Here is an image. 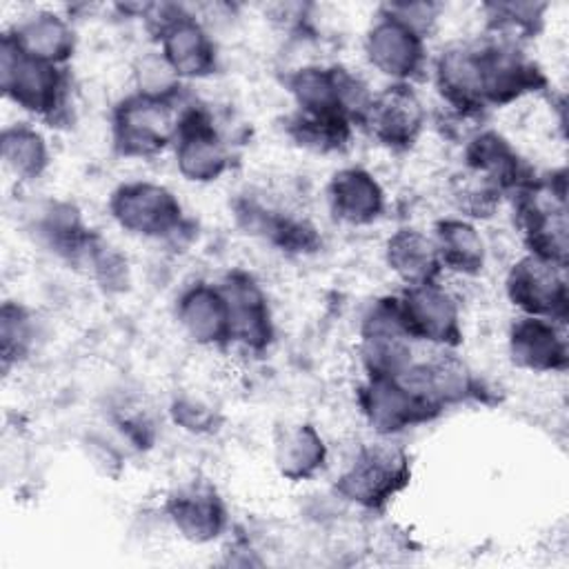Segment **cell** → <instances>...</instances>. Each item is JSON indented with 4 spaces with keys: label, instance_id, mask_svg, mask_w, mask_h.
<instances>
[{
    "label": "cell",
    "instance_id": "52a82bcc",
    "mask_svg": "<svg viewBox=\"0 0 569 569\" xmlns=\"http://www.w3.org/2000/svg\"><path fill=\"white\" fill-rule=\"evenodd\" d=\"M182 100L131 91L111 109V144L122 158L149 160L173 147Z\"/></svg>",
    "mask_w": 569,
    "mask_h": 569
},
{
    "label": "cell",
    "instance_id": "83f0119b",
    "mask_svg": "<svg viewBox=\"0 0 569 569\" xmlns=\"http://www.w3.org/2000/svg\"><path fill=\"white\" fill-rule=\"evenodd\" d=\"M385 262L402 287L440 282L445 273L433 238L418 227H398L387 238Z\"/></svg>",
    "mask_w": 569,
    "mask_h": 569
},
{
    "label": "cell",
    "instance_id": "5b68a950",
    "mask_svg": "<svg viewBox=\"0 0 569 569\" xmlns=\"http://www.w3.org/2000/svg\"><path fill=\"white\" fill-rule=\"evenodd\" d=\"M284 87L293 100V111L320 120H358L371 98L367 82L342 64H305L284 76Z\"/></svg>",
    "mask_w": 569,
    "mask_h": 569
},
{
    "label": "cell",
    "instance_id": "7a4b0ae2",
    "mask_svg": "<svg viewBox=\"0 0 569 569\" xmlns=\"http://www.w3.org/2000/svg\"><path fill=\"white\" fill-rule=\"evenodd\" d=\"M0 89L18 109L49 124H58L67 116V67L24 53L7 31L0 38Z\"/></svg>",
    "mask_w": 569,
    "mask_h": 569
},
{
    "label": "cell",
    "instance_id": "277c9868",
    "mask_svg": "<svg viewBox=\"0 0 569 569\" xmlns=\"http://www.w3.org/2000/svg\"><path fill=\"white\" fill-rule=\"evenodd\" d=\"M142 20L158 42V53L182 80L211 78L220 67L218 47L209 29L182 4H144Z\"/></svg>",
    "mask_w": 569,
    "mask_h": 569
},
{
    "label": "cell",
    "instance_id": "d590c367",
    "mask_svg": "<svg viewBox=\"0 0 569 569\" xmlns=\"http://www.w3.org/2000/svg\"><path fill=\"white\" fill-rule=\"evenodd\" d=\"M169 416L173 425H178L182 431H189L193 436L213 433L220 427L218 411L209 402L191 393L176 396L169 405Z\"/></svg>",
    "mask_w": 569,
    "mask_h": 569
},
{
    "label": "cell",
    "instance_id": "30bf717a",
    "mask_svg": "<svg viewBox=\"0 0 569 569\" xmlns=\"http://www.w3.org/2000/svg\"><path fill=\"white\" fill-rule=\"evenodd\" d=\"M482 91L487 109L509 107L525 96L545 91L549 80L542 67L525 51L522 44L482 36L476 40Z\"/></svg>",
    "mask_w": 569,
    "mask_h": 569
},
{
    "label": "cell",
    "instance_id": "3957f363",
    "mask_svg": "<svg viewBox=\"0 0 569 569\" xmlns=\"http://www.w3.org/2000/svg\"><path fill=\"white\" fill-rule=\"evenodd\" d=\"M411 482V456L391 438L365 442L340 471L333 491L365 509L385 511Z\"/></svg>",
    "mask_w": 569,
    "mask_h": 569
},
{
    "label": "cell",
    "instance_id": "9c48e42d",
    "mask_svg": "<svg viewBox=\"0 0 569 569\" xmlns=\"http://www.w3.org/2000/svg\"><path fill=\"white\" fill-rule=\"evenodd\" d=\"M358 358L365 378H400L416 362L413 340L402 327L396 293L376 298L362 313Z\"/></svg>",
    "mask_w": 569,
    "mask_h": 569
},
{
    "label": "cell",
    "instance_id": "9a60e30c",
    "mask_svg": "<svg viewBox=\"0 0 569 569\" xmlns=\"http://www.w3.org/2000/svg\"><path fill=\"white\" fill-rule=\"evenodd\" d=\"M365 56L391 82L413 84L427 67V38L380 7L365 33Z\"/></svg>",
    "mask_w": 569,
    "mask_h": 569
},
{
    "label": "cell",
    "instance_id": "603a6c76",
    "mask_svg": "<svg viewBox=\"0 0 569 569\" xmlns=\"http://www.w3.org/2000/svg\"><path fill=\"white\" fill-rule=\"evenodd\" d=\"M176 320L182 333L198 347L229 345V309L218 282L196 280L176 298Z\"/></svg>",
    "mask_w": 569,
    "mask_h": 569
},
{
    "label": "cell",
    "instance_id": "7402d4cb",
    "mask_svg": "<svg viewBox=\"0 0 569 569\" xmlns=\"http://www.w3.org/2000/svg\"><path fill=\"white\" fill-rule=\"evenodd\" d=\"M462 167L491 182L505 196H511L536 176L511 140L496 129H478L467 138Z\"/></svg>",
    "mask_w": 569,
    "mask_h": 569
},
{
    "label": "cell",
    "instance_id": "2e32d148",
    "mask_svg": "<svg viewBox=\"0 0 569 569\" xmlns=\"http://www.w3.org/2000/svg\"><path fill=\"white\" fill-rule=\"evenodd\" d=\"M218 284L229 309V345L264 353L273 345L276 322L262 284L244 269H229Z\"/></svg>",
    "mask_w": 569,
    "mask_h": 569
},
{
    "label": "cell",
    "instance_id": "f1b7e54d",
    "mask_svg": "<svg viewBox=\"0 0 569 569\" xmlns=\"http://www.w3.org/2000/svg\"><path fill=\"white\" fill-rule=\"evenodd\" d=\"M433 244L442 271L476 278L487 267V242L476 222L460 216H445L433 224Z\"/></svg>",
    "mask_w": 569,
    "mask_h": 569
},
{
    "label": "cell",
    "instance_id": "8d00e7d4",
    "mask_svg": "<svg viewBox=\"0 0 569 569\" xmlns=\"http://www.w3.org/2000/svg\"><path fill=\"white\" fill-rule=\"evenodd\" d=\"M382 9L420 31L425 38H429L438 20V4L431 2H387L382 4Z\"/></svg>",
    "mask_w": 569,
    "mask_h": 569
},
{
    "label": "cell",
    "instance_id": "7c38bea8",
    "mask_svg": "<svg viewBox=\"0 0 569 569\" xmlns=\"http://www.w3.org/2000/svg\"><path fill=\"white\" fill-rule=\"evenodd\" d=\"M396 300L402 327L413 342H427L438 349H456L462 345L460 305L445 284L427 282L402 287Z\"/></svg>",
    "mask_w": 569,
    "mask_h": 569
},
{
    "label": "cell",
    "instance_id": "f546056e",
    "mask_svg": "<svg viewBox=\"0 0 569 569\" xmlns=\"http://www.w3.org/2000/svg\"><path fill=\"white\" fill-rule=\"evenodd\" d=\"M0 158L18 180H38L51 164V151L42 131L29 122H13L0 133Z\"/></svg>",
    "mask_w": 569,
    "mask_h": 569
},
{
    "label": "cell",
    "instance_id": "d6986e66",
    "mask_svg": "<svg viewBox=\"0 0 569 569\" xmlns=\"http://www.w3.org/2000/svg\"><path fill=\"white\" fill-rule=\"evenodd\" d=\"M164 513L171 527L193 545H209L229 527L224 498L202 478L176 487L164 500Z\"/></svg>",
    "mask_w": 569,
    "mask_h": 569
},
{
    "label": "cell",
    "instance_id": "d6a6232c",
    "mask_svg": "<svg viewBox=\"0 0 569 569\" xmlns=\"http://www.w3.org/2000/svg\"><path fill=\"white\" fill-rule=\"evenodd\" d=\"M447 193L458 216L471 222L491 218L505 198L500 189H496L491 182H487L485 178L465 167L451 176Z\"/></svg>",
    "mask_w": 569,
    "mask_h": 569
},
{
    "label": "cell",
    "instance_id": "d4e9b609",
    "mask_svg": "<svg viewBox=\"0 0 569 569\" xmlns=\"http://www.w3.org/2000/svg\"><path fill=\"white\" fill-rule=\"evenodd\" d=\"M36 238L71 267H87L102 236L89 229L69 202H49L36 220Z\"/></svg>",
    "mask_w": 569,
    "mask_h": 569
},
{
    "label": "cell",
    "instance_id": "ffe728a7",
    "mask_svg": "<svg viewBox=\"0 0 569 569\" xmlns=\"http://www.w3.org/2000/svg\"><path fill=\"white\" fill-rule=\"evenodd\" d=\"M233 216L244 233L269 242L287 256H311L322 249V236L311 220L267 207L256 198H238Z\"/></svg>",
    "mask_w": 569,
    "mask_h": 569
},
{
    "label": "cell",
    "instance_id": "44dd1931",
    "mask_svg": "<svg viewBox=\"0 0 569 569\" xmlns=\"http://www.w3.org/2000/svg\"><path fill=\"white\" fill-rule=\"evenodd\" d=\"M509 360L531 373H562L569 365L565 325L536 316H518L507 333Z\"/></svg>",
    "mask_w": 569,
    "mask_h": 569
},
{
    "label": "cell",
    "instance_id": "4dcf8cb0",
    "mask_svg": "<svg viewBox=\"0 0 569 569\" xmlns=\"http://www.w3.org/2000/svg\"><path fill=\"white\" fill-rule=\"evenodd\" d=\"M549 4L538 0H507L485 2L482 13L487 22V36H496L516 44L536 38L545 27V13Z\"/></svg>",
    "mask_w": 569,
    "mask_h": 569
},
{
    "label": "cell",
    "instance_id": "6da1fadb",
    "mask_svg": "<svg viewBox=\"0 0 569 569\" xmlns=\"http://www.w3.org/2000/svg\"><path fill=\"white\" fill-rule=\"evenodd\" d=\"M513 224L525 253L549 260L558 267L569 262L567 224V171L565 167L536 173L511 193Z\"/></svg>",
    "mask_w": 569,
    "mask_h": 569
},
{
    "label": "cell",
    "instance_id": "8992f818",
    "mask_svg": "<svg viewBox=\"0 0 569 569\" xmlns=\"http://www.w3.org/2000/svg\"><path fill=\"white\" fill-rule=\"evenodd\" d=\"M109 213L113 222L129 236L144 240L180 242L191 231L178 196L153 180H127L109 196Z\"/></svg>",
    "mask_w": 569,
    "mask_h": 569
},
{
    "label": "cell",
    "instance_id": "e0dca14e",
    "mask_svg": "<svg viewBox=\"0 0 569 569\" xmlns=\"http://www.w3.org/2000/svg\"><path fill=\"white\" fill-rule=\"evenodd\" d=\"M402 378L438 413L482 398L480 378L453 349H442L427 360H416Z\"/></svg>",
    "mask_w": 569,
    "mask_h": 569
},
{
    "label": "cell",
    "instance_id": "4fadbf2b",
    "mask_svg": "<svg viewBox=\"0 0 569 569\" xmlns=\"http://www.w3.org/2000/svg\"><path fill=\"white\" fill-rule=\"evenodd\" d=\"M505 293L520 316H536L558 325L569 320L567 267L525 253L509 267Z\"/></svg>",
    "mask_w": 569,
    "mask_h": 569
},
{
    "label": "cell",
    "instance_id": "5bb4252c",
    "mask_svg": "<svg viewBox=\"0 0 569 569\" xmlns=\"http://www.w3.org/2000/svg\"><path fill=\"white\" fill-rule=\"evenodd\" d=\"M356 405L369 429L380 438H393L440 416L405 382L402 376L365 378L356 389Z\"/></svg>",
    "mask_w": 569,
    "mask_h": 569
},
{
    "label": "cell",
    "instance_id": "cb8c5ba5",
    "mask_svg": "<svg viewBox=\"0 0 569 569\" xmlns=\"http://www.w3.org/2000/svg\"><path fill=\"white\" fill-rule=\"evenodd\" d=\"M327 204L331 216L349 227H369L387 209L380 180L365 167H342L327 182Z\"/></svg>",
    "mask_w": 569,
    "mask_h": 569
},
{
    "label": "cell",
    "instance_id": "484cf974",
    "mask_svg": "<svg viewBox=\"0 0 569 569\" xmlns=\"http://www.w3.org/2000/svg\"><path fill=\"white\" fill-rule=\"evenodd\" d=\"M4 31L24 53L60 67L69 64L78 44L71 22L49 9L33 11Z\"/></svg>",
    "mask_w": 569,
    "mask_h": 569
},
{
    "label": "cell",
    "instance_id": "e575fe53",
    "mask_svg": "<svg viewBox=\"0 0 569 569\" xmlns=\"http://www.w3.org/2000/svg\"><path fill=\"white\" fill-rule=\"evenodd\" d=\"M133 76H136L133 91L164 98V100H182L184 82L173 73V69L167 64V60L158 51L142 56L136 62Z\"/></svg>",
    "mask_w": 569,
    "mask_h": 569
},
{
    "label": "cell",
    "instance_id": "ba28073f",
    "mask_svg": "<svg viewBox=\"0 0 569 569\" xmlns=\"http://www.w3.org/2000/svg\"><path fill=\"white\" fill-rule=\"evenodd\" d=\"M171 151L178 173L196 184L220 180L233 162L231 144L213 113L198 102H182Z\"/></svg>",
    "mask_w": 569,
    "mask_h": 569
},
{
    "label": "cell",
    "instance_id": "836d02e7",
    "mask_svg": "<svg viewBox=\"0 0 569 569\" xmlns=\"http://www.w3.org/2000/svg\"><path fill=\"white\" fill-rule=\"evenodd\" d=\"M353 129L356 127L349 122L320 120L298 111L289 113L284 120V133L293 140V144L311 153H338L347 149Z\"/></svg>",
    "mask_w": 569,
    "mask_h": 569
},
{
    "label": "cell",
    "instance_id": "ac0fdd59",
    "mask_svg": "<svg viewBox=\"0 0 569 569\" xmlns=\"http://www.w3.org/2000/svg\"><path fill=\"white\" fill-rule=\"evenodd\" d=\"M431 73L440 100L456 118L478 120L489 111L476 42H456L445 47L436 56Z\"/></svg>",
    "mask_w": 569,
    "mask_h": 569
},
{
    "label": "cell",
    "instance_id": "1f68e13d",
    "mask_svg": "<svg viewBox=\"0 0 569 569\" xmlns=\"http://www.w3.org/2000/svg\"><path fill=\"white\" fill-rule=\"evenodd\" d=\"M36 318L18 300H4L0 307V358L4 373L22 365L36 345Z\"/></svg>",
    "mask_w": 569,
    "mask_h": 569
},
{
    "label": "cell",
    "instance_id": "8fae6325",
    "mask_svg": "<svg viewBox=\"0 0 569 569\" xmlns=\"http://www.w3.org/2000/svg\"><path fill=\"white\" fill-rule=\"evenodd\" d=\"M358 127L380 147L402 153L420 140L427 127V109L413 84L389 82L371 93Z\"/></svg>",
    "mask_w": 569,
    "mask_h": 569
},
{
    "label": "cell",
    "instance_id": "4316f807",
    "mask_svg": "<svg viewBox=\"0 0 569 569\" xmlns=\"http://www.w3.org/2000/svg\"><path fill=\"white\" fill-rule=\"evenodd\" d=\"M329 447L311 422H291L278 429L273 440V465L289 482L313 480L327 465Z\"/></svg>",
    "mask_w": 569,
    "mask_h": 569
}]
</instances>
